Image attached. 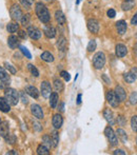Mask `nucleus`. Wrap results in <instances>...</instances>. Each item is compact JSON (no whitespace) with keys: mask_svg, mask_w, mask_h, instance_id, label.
<instances>
[{"mask_svg":"<svg viewBox=\"0 0 137 155\" xmlns=\"http://www.w3.org/2000/svg\"><path fill=\"white\" fill-rule=\"evenodd\" d=\"M123 1H127V0H123Z\"/></svg>","mask_w":137,"mask_h":155,"instance_id":"nucleus-59","label":"nucleus"},{"mask_svg":"<svg viewBox=\"0 0 137 155\" xmlns=\"http://www.w3.org/2000/svg\"><path fill=\"white\" fill-rule=\"evenodd\" d=\"M103 79L104 80V81H106V84H111V80L109 79L108 77H106V74H103Z\"/></svg>","mask_w":137,"mask_h":155,"instance_id":"nucleus-51","label":"nucleus"},{"mask_svg":"<svg viewBox=\"0 0 137 155\" xmlns=\"http://www.w3.org/2000/svg\"><path fill=\"white\" fill-rule=\"evenodd\" d=\"M130 104L133 106L137 104V92H133L130 95Z\"/></svg>","mask_w":137,"mask_h":155,"instance_id":"nucleus-40","label":"nucleus"},{"mask_svg":"<svg viewBox=\"0 0 137 155\" xmlns=\"http://www.w3.org/2000/svg\"><path fill=\"white\" fill-rule=\"evenodd\" d=\"M106 100H108V102L110 104V106H112L113 108H117V107H118L119 101H118V99H117L116 95H115L114 91H111V90L108 91V92H106Z\"/></svg>","mask_w":137,"mask_h":155,"instance_id":"nucleus-7","label":"nucleus"},{"mask_svg":"<svg viewBox=\"0 0 137 155\" xmlns=\"http://www.w3.org/2000/svg\"><path fill=\"white\" fill-rule=\"evenodd\" d=\"M30 20H31V16H30L29 14H25V15H23L22 18H21V23H22V25L27 27V25H30Z\"/></svg>","mask_w":137,"mask_h":155,"instance_id":"nucleus-35","label":"nucleus"},{"mask_svg":"<svg viewBox=\"0 0 137 155\" xmlns=\"http://www.w3.org/2000/svg\"><path fill=\"white\" fill-rule=\"evenodd\" d=\"M104 134H106V138H108L109 143L112 147H115V146L118 145V138H117V135L115 134V132L113 131V129L111 127H106L104 129Z\"/></svg>","mask_w":137,"mask_h":155,"instance_id":"nucleus-5","label":"nucleus"},{"mask_svg":"<svg viewBox=\"0 0 137 155\" xmlns=\"http://www.w3.org/2000/svg\"><path fill=\"white\" fill-rule=\"evenodd\" d=\"M127 29H128V25L125 20H119L116 22V30L118 32V34L123 35L127 32Z\"/></svg>","mask_w":137,"mask_h":155,"instance_id":"nucleus-16","label":"nucleus"},{"mask_svg":"<svg viewBox=\"0 0 137 155\" xmlns=\"http://www.w3.org/2000/svg\"><path fill=\"white\" fill-rule=\"evenodd\" d=\"M6 154H17V152H15V151H13V150H12V151H8Z\"/></svg>","mask_w":137,"mask_h":155,"instance_id":"nucleus-54","label":"nucleus"},{"mask_svg":"<svg viewBox=\"0 0 137 155\" xmlns=\"http://www.w3.org/2000/svg\"><path fill=\"white\" fill-rule=\"evenodd\" d=\"M54 87H55V89H56V91H57V92H62V91H64V88L62 81H61V80H59V79L54 80Z\"/></svg>","mask_w":137,"mask_h":155,"instance_id":"nucleus-33","label":"nucleus"},{"mask_svg":"<svg viewBox=\"0 0 137 155\" xmlns=\"http://www.w3.org/2000/svg\"><path fill=\"white\" fill-rule=\"evenodd\" d=\"M115 52H116L117 57H125L128 53V49L125 45L119 43V45H117L116 48H115Z\"/></svg>","mask_w":137,"mask_h":155,"instance_id":"nucleus-13","label":"nucleus"},{"mask_svg":"<svg viewBox=\"0 0 137 155\" xmlns=\"http://www.w3.org/2000/svg\"><path fill=\"white\" fill-rule=\"evenodd\" d=\"M103 116L106 118V120L110 124V126H113L115 124V118H114V114L110 109H106L103 111Z\"/></svg>","mask_w":137,"mask_h":155,"instance_id":"nucleus-14","label":"nucleus"},{"mask_svg":"<svg viewBox=\"0 0 137 155\" xmlns=\"http://www.w3.org/2000/svg\"><path fill=\"white\" fill-rule=\"evenodd\" d=\"M55 19H56V21L59 23V25H64V23H66V21H67L66 16H64V14L61 12V11H56Z\"/></svg>","mask_w":137,"mask_h":155,"instance_id":"nucleus-23","label":"nucleus"},{"mask_svg":"<svg viewBox=\"0 0 137 155\" xmlns=\"http://www.w3.org/2000/svg\"><path fill=\"white\" fill-rule=\"evenodd\" d=\"M41 59L44 60L45 62H53L54 61V56L52 55L50 52H43L42 54H41Z\"/></svg>","mask_w":137,"mask_h":155,"instance_id":"nucleus-28","label":"nucleus"},{"mask_svg":"<svg viewBox=\"0 0 137 155\" xmlns=\"http://www.w3.org/2000/svg\"><path fill=\"white\" fill-rule=\"evenodd\" d=\"M27 33L32 39H35V40L39 39L41 37V35H42V33H41L40 30H39L38 28H36V27H33V25L28 28V32Z\"/></svg>","mask_w":137,"mask_h":155,"instance_id":"nucleus-9","label":"nucleus"},{"mask_svg":"<svg viewBox=\"0 0 137 155\" xmlns=\"http://www.w3.org/2000/svg\"><path fill=\"white\" fill-rule=\"evenodd\" d=\"M25 93H27L28 95L31 96V97L36 98V99L39 97L38 90H37V88H35L34 86H28V87H25Z\"/></svg>","mask_w":137,"mask_h":155,"instance_id":"nucleus-18","label":"nucleus"},{"mask_svg":"<svg viewBox=\"0 0 137 155\" xmlns=\"http://www.w3.org/2000/svg\"><path fill=\"white\" fill-rule=\"evenodd\" d=\"M11 110V104L6 101L5 98L0 97V111L3 113H8Z\"/></svg>","mask_w":137,"mask_h":155,"instance_id":"nucleus-19","label":"nucleus"},{"mask_svg":"<svg viewBox=\"0 0 137 155\" xmlns=\"http://www.w3.org/2000/svg\"><path fill=\"white\" fill-rule=\"evenodd\" d=\"M135 5V0H127V1L122 2V10L123 11H130L134 8Z\"/></svg>","mask_w":137,"mask_h":155,"instance_id":"nucleus-25","label":"nucleus"},{"mask_svg":"<svg viewBox=\"0 0 137 155\" xmlns=\"http://www.w3.org/2000/svg\"><path fill=\"white\" fill-rule=\"evenodd\" d=\"M4 139H5V140L8 141V143H11V145L15 143V141H16V137H15L14 135H10V134H8V136H6Z\"/></svg>","mask_w":137,"mask_h":155,"instance_id":"nucleus-42","label":"nucleus"},{"mask_svg":"<svg viewBox=\"0 0 137 155\" xmlns=\"http://www.w3.org/2000/svg\"><path fill=\"white\" fill-rule=\"evenodd\" d=\"M42 143L45 146V147L49 148V149L51 147H53V143H52V138L49 136V135H43V137H42Z\"/></svg>","mask_w":137,"mask_h":155,"instance_id":"nucleus-32","label":"nucleus"},{"mask_svg":"<svg viewBox=\"0 0 137 155\" xmlns=\"http://www.w3.org/2000/svg\"><path fill=\"white\" fill-rule=\"evenodd\" d=\"M10 14L13 20H16V21L21 20V18H22V16H23L22 11H21V8H19V5H17V4L12 5V8H11V10H10Z\"/></svg>","mask_w":137,"mask_h":155,"instance_id":"nucleus-6","label":"nucleus"},{"mask_svg":"<svg viewBox=\"0 0 137 155\" xmlns=\"http://www.w3.org/2000/svg\"><path fill=\"white\" fill-rule=\"evenodd\" d=\"M113 154H114V155H117V154H120V155H125V154H126V152L123 151V150L117 149V150H115V151L113 152Z\"/></svg>","mask_w":137,"mask_h":155,"instance_id":"nucleus-48","label":"nucleus"},{"mask_svg":"<svg viewBox=\"0 0 137 155\" xmlns=\"http://www.w3.org/2000/svg\"><path fill=\"white\" fill-rule=\"evenodd\" d=\"M4 98L11 106H16L19 101V94L15 89L6 88L4 89Z\"/></svg>","mask_w":137,"mask_h":155,"instance_id":"nucleus-2","label":"nucleus"},{"mask_svg":"<svg viewBox=\"0 0 137 155\" xmlns=\"http://www.w3.org/2000/svg\"><path fill=\"white\" fill-rule=\"evenodd\" d=\"M114 92H115V95H116V97H117V99H118L119 102L125 101L126 98H127V93H126L125 89H123L122 87L116 86V88H115Z\"/></svg>","mask_w":137,"mask_h":155,"instance_id":"nucleus-11","label":"nucleus"},{"mask_svg":"<svg viewBox=\"0 0 137 155\" xmlns=\"http://www.w3.org/2000/svg\"><path fill=\"white\" fill-rule=\"evenodd\" d=\"M130 72H131V73L133 74V75L137 78V67H133V68L131 69V71H130Z\"/></svg>","mask_w":137,"mask_h":155,"instance_id":"nucleus-50","label":"nucleus"},{"mask_svg":"<svg viewBox=\"0 0 137 155\" xmlns=\"http://www.w3.org/2000/svg\"><path fill=\"white\" fill-rule=\"evenodd\" d=\"M31 112H32V114H33L34 116L38 119H42L43 117H44L41 107L38 106V104H34L31 106Z\"/></svg>","mask_w":137,"mask_h":155,"instance_id":"nucleus-12","label":"nucleus"},{"mask_svg":"<svg viewBox=\"0 0 137 155\" xmlns=\"http://www.w3.org/2000/svg\"><path fill=\"white\" fill-rule=\"evenodd\" d=\"M131 127H132V130H133L134 132L137 133V115H135V116L132 117V119H131Z\"/></svg>","mask_w":137,"mask_h":155,"instance_id":"nucleus-39","label":"nucleus"},{"mask_svg":"<svg viewBox=\"0 0 137 155\" xmlns=\"http://www.w3.org/2000/svg\"><path fill=\"white\" fill-rule=\"evenodd\" d=\"M106 14H108V16L110 17V18H114V17L116 16V12H115L113 8H110V10L108 11V13H106Z\"/></svg>","mask_w":137,"mask_h":155,"instance_id":"nucleus-45","label":"nucleus"},{"mask_svg":"<svg viewBox=\"0 0 137 155\" xmlns=\"http://www.w3.org/2000/svg\"><path fill=\"white\" fill-rule=\"evenodd\" d=\"M79 2H80V0H76V4H79Z\"/></svg>","mask_w":137,"mask_h":155,"instance_id":"nucleus-56","label":"nucleus"},{"mask_svg":"<svg viewBox=\"0 0 137 155\" xmlns=\"http://www.w3.org/2000/svg\"><path fill=\"white\" fill-rule=\"evenodd\" d=\"M28 69H29V71L31 72V74L33 76H35V77H38V76H39L38 70L36 69V67H35L34 64H32V63H29V64H28Z\"/></svg>","mask_w":137,"mask_h":155,"instance_id":"nucleus-34","label":"nucleus"},{"mask_svg":"<svg viewBox=\"0 0 137 155\" xmlns=\"http://www.w3.org/2000/svg\"><path fill=\"white\" fill-rule=\"evenodd\" d=\"M123 79H125V81H127V84H133V82H135V80L137 78L131 73V72H129V73L123 74Z\"/></svg>","mask_w":137,"mask_h":155,"instance_id":"nucleus-26","label":"nucleus"},{"mask_svg":"<svg viewBox=\"0 0 137 155\" xmlns=\"http://www.w3.org/2000/svg\"><path fill=\"white\" fill-rule=\"evenodd\" d=\"M18 35H19V37H20L21 39H25V38H27V33H25L24 31H19Z\"/></svg>","mask_w":137,"mask_h":155,"instance_id":"nucleus-49","label":"nucleus"},{"mask_svg":"<svg viewBox=\"0 0 137 155\" xmlns=\"http://www.w3.org/2000/svg\"><path fill=\"white\" fill-rule=\"evenodd\" d=\"M41 94L44 98H49L50 95L52 93V87H51V84L49 81H42L41 82Z\"/></svg>","mask_w":137,"mask_h":155,"instance_id":"nucleus-8","label":"nucleus"},{"mask_svg":"<svg viewBox=\"0 0 137 155\" xmlns=\"http://www.w3.org/2000/svg\"><path fill=\"white\" fill-rule=\"evenodd\" d=\"M134 53L137 54V43L135 45V47H134Z\"/></svg>","mask_w":137,"mask_h":155,"instance_id":"nucleus-55","label":"nucleus"},{"mask_svg":"<svg viewBox=\"0 0 137 155\" xmlns=\"http://www.w3.org/2000/svg\"><path fill=\"white\" fill-rule=\"evenodd\" d=\"M20 98H21V101H22L24 104H28V101H29V100H28L27 95H25V93H24V92H21V93H20Z\"/></svg>","mask_w":137,"mask_h":155,"instance_id":"nucleus-44","label":"nucleus"},{"mask_svg":"<svg viewBox=\"0 0 137 155\" xmlns=\"http://www.w3.org/2000/svg\"><path fill=\"white\" fill-rule=\"evenodd\" d=\"M136 145H137V138H136Z\"/></svg>","mask_w":137,"mask_h":155,"instance_id":"nucleus-57","label":"nucleus"},{"mask_svg":"<svg viewBox=\"0 0 137 155\" xmlns=\"http://www.w3.org/2000/svg\"><path fill=\"white\" fill-rule=\"evenodd\" d=\"M45 1H49V0H45Z\"/></svg>","mask_w":137,"mask_h":155,"instance_id":"nucleus-60","label":"nucleus"},{"mask_svg":"<svg viewBox=\"0 0 137 155\" xmlns=\"http://www.w3.org/2000/svg\"><path fill=\"white\" fill-rule=\"evenodd\" d=\"M77 104H81V94H78V96H77Z\"/></svg>","mask_w":137,"mask_h":155,"instance_id":"nucleus-52","label":"nucleus"},{"mask_svg":"<svg viewBox=\"0 0 137 155\" xmlns=\"http://www.w3.org/2000/svg\"><path fill=\"white\" fill-rule=\"evenodd\" d=\"M0 124H1V119H0Z\"/></svg>","mask_w":137,"mask_h":155,"instance_id":"nucleus-58","label":"nucleus"},{"mask_svg":"<svg viewBox=\"0 0 137 155\" xmlns=\"http://www.w3.org/2000/svg\"><path fill=\"white\" fill-rule=\"evenodd\" d=\"M93 64H94L95 69L100 70L103 69L106 64V55L103 52H98L94 55L93 57Z\"/></svg>","mask_w":137,"mask_h":155,"instance_id":"nucleus-3","label":"nucleus"},{"mask_svg":"<svg viewBox=\"0 0 137 155\" xmlns=\"http://www.w3.org/2000/svg\"><path fill=\"white\" fill-rule=\"evenodd\" d=\"M36 15L38 17V19L41 21L42 23H47L51 20V15L49 13V10L47 8V6L42 3V2H37L36 3Z\"/></svg>","mask_w":137,"mask_h":155,"instance_id":"nucleus-1","label":"nucleus"},{"mask_svg":"<svg viewBox=\"0 0 137 155\" xmlns=\"http://www.w3.org/2000/svg\"><path fill=\"white\" fill-rule=\"evenodd\" d=\"M35 2V0H20V3L22 4V6H24L25 8H31L32 4Z\"/></svg>","mask_w":137,"mask_h":155,"instance_id":"nucleus-36","label":"nucleus"},{"mask_svg":"<svg viewBox=\"0 0 137 155\" xmlns=\"http://www.w3.org/2000/svg\"><path fill=\"white\" fill-rule=\"evenodd\" d=\"M58 101H59V97H58V94L56 92H52L51 95H50V104L53 109H55L58 104Z\"/></svg>","mask_w":137,"mask_h":155,"instance_id":"nucleus-22","label":"nucleus"},{"mask_svg":"<svg viewBox=\"0 0 137 155\" xmlns=\"http://www.w3.org/2000/svg\"><path fill=\"white\" fill-rule=\"evenodd\" d=\"M44 35L47 37V38H54L56 35V29L53 27V25H47V27L44 28Z\"/></svg>","mask_w":137,"mask_h":155,"instance_id":"nucleus-20","label":"nucleus"},{"mask_svg":"<svg viewBox=\"0 0 137 155\" xmlns=\"http://www.w3.org/2000/svg\"><path fill=\"white\" fill-rule=\"evenodd\" d=\"M4 67H5V69L8 70V71L10 72L11 74H16V69H15L13 65H11L10 63L4 62Z\"/></svg>","mask_w":137,"mask_h":155,"instance_id":"nucleus-41","label":"nucleus"},{"mask_svg":"<svg viewBox=\"0 0 137 155\" xmlns=\"http://www.w3.org/2000/svg\"><path fill=\"white\" fill-rule=\"evenodd\" d=\"M52 123H53V126L55 129H60L62 127V124H64V118L60 114H55L53 116Z\"/></svg>","mask_w":137,"mask_h":155,"instance_id":"nucleus-17","label":"nucleus"},{"mask_svg":"<svg viewBox=\"0 0 137 155\" xmlns=\"http://www.w3.org/2000/svg\"><path fill=\"white\" fill-rule=\"evenodd\" d=\"M131 25H137V12L135 13V15L133 16V18L131 19Z\"/></svg>","mask_w":137,"mask_h":155,"instance_id":"nucleus-47","label":"nucleus"},{"mask_svg":"<svg viewBox=\"0 0 137 155\" xmlns=\"http://www.w3.org/2000/svg\"><path fill=\"white\" fill-rule=\"evenodd\" d=\"M96 47H97V43L95 40H90L88 45V51L89 52H94L96 50Z\"/></svg>","mask_w":137,"mask_h":155,"instance_id":"nucleus-37","label":"nucleus"},{"mask_svg":"<svg viewBox=\"0 0 137 155\" xmlns=\"http://www.w3.org/2000/svg\"><path fill=\"white\" fill-rule=\"evenodd\" d=\"M11 82V78L8 74L5 72V70L2 67H0V90H4V89L8 88Z\"/></svg>","mask_w":137,"mask_h":155,"instance_id":"nucleus-4","label":"nucleus"},{"mask_svg":"<svg viewBox=\"0 0 137 155\" xmlns=\"http://www.w3.org/2000/svg\"><path fill=\"white\" fill-rule=\"evenodd\" d=\"M116 135L118 136V138L120 139L121 143H127L128 136H127V133L125 132V130H122V129H117Z\"/></svg>","mask_w":137,"mask_h":155,"instance_id":"nucleus-24","label":"nucleus"},{"mask_svg":"<svg viewBox=\"0 0 137 155\" xmlns=\"http://www.w3.org/2000/svg\"><path fill=\"white\" fill-rule=\"evenodd\" d=\"M57 48L60 51H66L67 49V39L64 37H60L57 41Z\"/></svg>","mask_w":137,"mask_h":155,"instance_id":"nucleus-27","label":"nucleus"},{"mask_svg":"<svg viewBox=\"0 0 137 155\" xmlns=\"http://www.w3.org/2000/svg\"><path fill=\"white\" fill-rule=\"evenodd\" d=\"M58 110H60L61 112H64V102H61V104H60V107H59V109H58Z\"/></svg>","mask_w":137,"mask_h":155,"instance_id":"nucleus-53","label":"nucleus"},{"mask_svg":"<svg viewBox=\"0 0 137 155\" xmlns=\"http://www.w3.org/2000/svg\"><path fill=\"white\" fill-rule=\"evenodd\" d=\"M88 29L90 32L94 33V34H97V33L99 32V22L98 20H96V19L92 18V19H89L88 20Z\"/></svg>","mask_w":137,"mask_h":155,"instance_id":"nucleus-10","label":"nucleus"},{"mask_svg":"<svg viewBox=\"0 0 137 155\" xmlns=\"http://www.w3.org/2000/svg\"><path fill=\"white\" fill-rule=\"evenodd\" d=\"M51 138H52V143H53V147L56 148L58 146V143H59V135H58L57 131H53L51 134Z\"/></svg>","mask_w":137,"mask_h":155,"instance_id":"nucleus-30","label":"nucleus"},{"mask_svg":"<svg viewBox=\"0 0 137 155\" xmlns=\"http://www.w3.org/2000/svg\"><path fill=\"white\" fill-rule=\"evenodd\" d=\"M20 50H21V52H22L23 55H24L25 57L29 58V59H32V55H31V53H30L29 50H28L27 48L23 47V45H20Z\"/></svg>","mask_w":137,"mask_h":155,"instance_id":"nucleus-38","label":"nucleus"},{"mask_svg":"<svg viewBox=\"0 0 137 155\" xmlns=\"http://www.w3.org/2000/svg\"><path fill=\"white\" fill-rule=\"evenodd\" d=\"M37 154L39 155H49L50 154V151H49V148L45 147L44 145H40L38 146V148H37Z\"/></svg>","mask_w":137,"mask_h":155,"instance_id":"nucleus-29","label":"nucleus"},{"mask_svg":"<svg viewBox=\"0 0 137 155\" xmlns=\"http://www.w3.org/2000/svg\"><path fill=\"white\" fill-rule=\"evenodd\" d=\"M10 134V128H8V121H3L0 124V136L5 138L8 135Z\"/></svg>","mask_w":137,"mask_h":155,"instance_id":"nucleus-15","label":"nucleus"},{"mask_svg":"<svg viewBox=\"0 0 137 155\" xmlns=\"http://www.w3.org/2000/svg\"><path fill=\"white\" fill-rule=\"evenodd\" d=\"M8 47H10L11 49H16V48L19 45V39L17 38L16 36L12 35V36L8 37Z\"/></svg>","mask_w":137,"mask_h":155,"instance_id":"nucleus-21","label":"nucleus"},{"mask_svg":"<svg viewBox=\"0 0 137 155\" xmlns=\"http://www.w3.org/2000/svg\"><path fill=\"white\" fill-rule=\"evenodd\" d=\"M6 30H8V33H15L19 30V25L17 23H14V22H11L6 25Z\"/></svg>","mask_w":137,"mask_h":155,"instance_id":"nucleus-31","label":"nucleus"},{"mask_svg":"<svg viewBox=\"0 0 137 155\" xmlns=\"http://www.w3.org/2000/svg\"><path fill=\"white\" fill-rule=\"evenodd\" d=\"M60 76H61V77L64 78L66 81H70V80H71V76H70V74L68 73V72H66V71H61Z\"/></svg>","mask_w":137,"mask_h":155,"instance_id":"nucleus-43","label":"nucleus"},{"mask_svg":"<svg viewBox=\"0 0 137 155\" xmlns=\"http://www.w3.org/2000/svg\"><path fill=\"white\" fill-rule=\"evenodd\" d=\"M117 121H118V124H120V126H125V124H126L125 117L123 116H119L118 118H117Z\"/></svg>","mask_w":137,"mask_h":155,"instance_id":"nucleus-46","label":"nucleus"}]
</instances>
